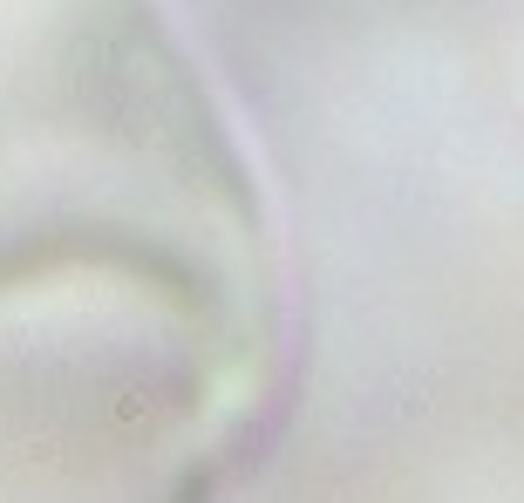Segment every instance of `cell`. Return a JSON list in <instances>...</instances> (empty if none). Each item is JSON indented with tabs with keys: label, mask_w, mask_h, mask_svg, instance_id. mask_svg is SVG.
Here are the masks:
<instances>
[{
	"label": "cell",
	"mask_w": 524,
	"mask_h": 503,
	"mask_svg": "<svg viewBox=\"0 0 524 503\" xmlns=\"http://www.w3.org/2000/svg\"><path fill=\"white\" fill-rule=\"evenodd\" d=\"M0 503H204V428L185 401H0Z\"/></svg>",
	"instance_id": "1"
}]
</instances>
